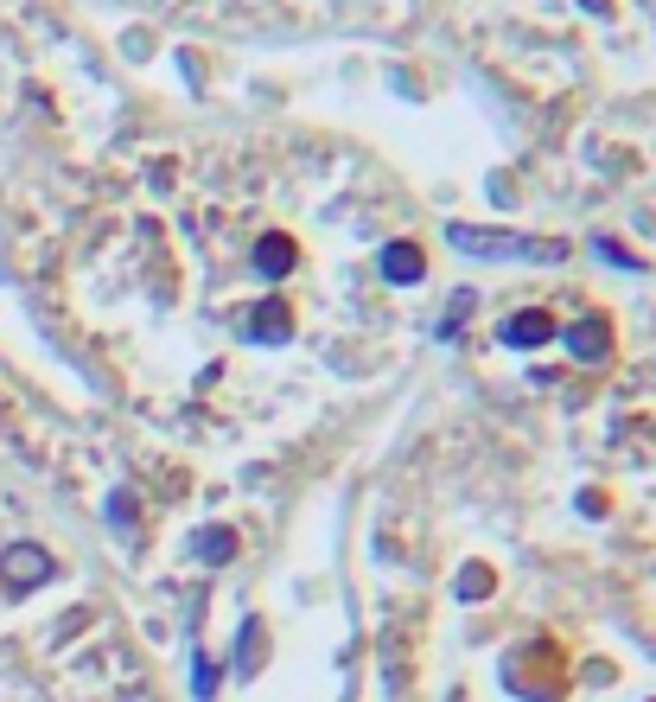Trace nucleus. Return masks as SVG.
Returning a JSON list of instances; mask_svg holds the SVG:
<instances>
[{"label": "nucleus", "instance_id": "f257e3e1", "mask_svg": "<svg viewBox=\"0 0 656 702\" xmlns=\"http://www.w3.org/2000/svg\"><path fill=\"white\" fill-rule=\"evenodd\" d=\"M459 250H479V256H555L542 243H516V236H479V231H453Z\"/></svg>", "mask_w": 656, "mask_h": 702}, {"label": "nucleus", "instance_id": "f03ea898", "mask_svg": "<svg viewBox=\"0 0 656 702\" xmlns=\"http://www.w3.org/2000/svg\"><path fill=\"white\" fill-rule=\"evenodd\" d=\"M510 338H516V345H535V338H549V319H542V313H523V319L510 326Z\"/></svg>", "mask_w": 656, "mask_h": 702}, {"label": "nucleus", "instance_id": "7ed1b4c3", "mask_svg": "<svg viewBox=\"0 0 656 702\" xmlns=\"http://www.w3.org/2000/svg\"><path fill=\"white\" fill-rule=\"evenodd\" d=\"M396 268H402V282H414V268H421V256H414V250H389V275H396Z\"/></svg>", "mask_w": 656, "mask_h": 702}]
</instances>
